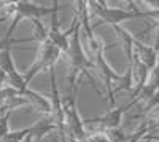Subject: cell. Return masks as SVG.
<instances>
[{
  "instance_id": "cell-1",
  "label": "cell",
  "mask_w": 159,
  "mask_h": 142,
  "mask_svg": "<svg viewBox=\"0 0 159 142\" xmlns=\"http://www.w3.org/2000/svg\"><path fill=\"white\" fill-rule=\"evenodd\" d=\"M127 8H115V7H107L105 2H89L91 10L96 11V15L102 19L96 26L100 24H110V26H119L124 21L129 19H140V18H147L145 10L142 11L139 7H135L134 2H129Z\"/></svg>"
},
{
  "instance_id": "cell-2",
  "label": "cell",
  "mask_w": 159,
  "mask_h": 142,
  "mask_svg": "<svg viewBox=\"0 0 159 142\" xmlns=\"http://www.w3.org/2000/svg\"><path fill=\"white\" fill-rule=\"evenodd\" d=\"M89 45V50L92 53V61H94L96 64V70L100 72L102 75V80L105 83V86H107V91H108V99H110V106L111 107H116V99H115V91L111 88V83L113 82H121L123 80V75H119L113 70V67L110 66V64L107 62V59H105L103 53H105V43L100 37H96L92 42L88 43Z\"/></svg>"
},
{
  "instance_id": "cell-3",
  "label": "cell",
  "mask_w": 159,
  "mask_h": 142,
  "mask_svg": "<svg viewBox=\"0 0 159 142\" xmlns=\"http://www.w3.org/2000/svg\"><path fill=\"white\" fill-rule=\"evenodd\" d=\"M62 107L65 113V123L70 130L72 137L76 142H86L88 133L84 130V121L80 117L78 104H76V88H69V93L65 97H62Z\"/></svg>"
},
{
  "instance_id": "cell-4",
  "label": "cell",
  "mask_w": 159,
  "mask_h": 142,
  "mask_svg": "<svg viewBox=\"0 0 159 142\" xmlns=\"http://www.w3.org/2000/svg\"><path fill=\"white\" fill-rule=\"evenodd\" d=\"M62 58V51L52 43L51 40H46L43 43H40L38 46V53H37V58L34 61V64L29 67L27 73H25V82H27V85L30 83V80L34 78V77L40 72L43 70H51L56 67L57 61Z\"/></svg>"
},
{
  "instance_id": "cell-5",
  "label": "cell",
  "mask_w": 159,
  "mask_h": 142,
  "mask_svg": "<svg viewBox=\"0 0 159 142\" xmlns=\"http://www.w3.org/2000/svg\"><path fill=\"white\" fill-rule=\"evenodd\" d=\"M56 10H59V2L54 0L52 2V7H40L37 3L27 2V0H21V2H16V15L11 19V24L8 27L7 32V38H13V34H15V29L18 27L19 21L22 19H40L42 16H51Z\"/></svg>"
},
{
  "instance_id": "cell-6",
  "label": "cell",
  "mask_w": 159,
  "mask_h": 142,
  "mask_svg": "<svg viewBox=\"0 0 159 142\" xmlns=\"http://www.w3.org/2000/svg\"><path fill=\"white\" fill-rule=\"evenodd\" d=\"M130 107H132L130 104H126V106H123V107H113L111 110H108L107 113L100 115V117L84 120V125H99V126L103 128L105 131H110V130H116V128H121L123 117H124V113H126Z\"/></svg>"
},
{
  "instance_id": "cell-7",
  "label": "cell",
  "mask_w": 159,
  "mask_h": 142,
  "mask_svg": "<svg viewBox=\"0 0 159 142\" xmlns=\"http://www.w3.org/2000/svg\"><path fill=\"white\" fill-rule=\"evenodd\" d=\"M134 56L140 62H143L150 70H153L159 64V51L151 45L142 43L137 38H135V43H134Z\"/></svg>"
},
{
  "instance_id": "cell-8",
  "label": "cell",
  "mask_w": 159,
  "mask_h": 142,
  "mask_svg": "<svg viewBox=\"0 0 159 142\" xmlns=\"http://www.w3.org/2000/svg\"><path fill=\"white\" fill-rule=\"evenodd\" d=\"M22 97L27 99L29 104L34 109H37L40 113L46 115V117H51V115H52V102H51V99H48L43 94H40L38 91H35V89L27 88V89H25V93L22 94Z\"/></svg>"
},
{
  "instance_id": "cell-9",
  "label": "cell",
  "mask_w": 159,
  "mask_h": 142,
  "mask_svg": "<svg viewBox=\"0 0 159 142\" xmlns=\"http://www.w3.org/2000/svg\"><path fill=\"white\" fill-rule=\"evenodd\" d=\"M115 32L118 34V37L121 38V45H123V50L126 53V58H127V66H132L134 62V43H135V37L129 34L124 27L121 26H113Z\"/></svg>"
},
{
  "instance_id": "cell-10",
  "label": "cell",
  "mask_w": 159,
  "mask_h": 142,
  "mask_svg": "<svg viewBox=\"0 0 159 142\" xmlns=\"http://www.w3.org/2000/svg\"><path fill=\"white\" fill-rule=\"evenodd\" d=\"M51 131H57V125L52 117H43L32 126V134H34L35 142H40Z\"/></svg>"
},
{
  "instance_id": "cell-11",
  "label": "cell",
  "mask_w": 159,
  "mask_h": 142,
  "mask_svg": "<svg viewBox=\"0 0 159 142\" xmlns=\"http://www.w3.org/2000/svg\"><path fill=\"white\" fill-rule=\"evenodd\" d=\"M27 42H35V37H29V38H0V53L3 50H11L13 46L21 45V43H27Z\"/></svg>"
},
{
  "instance_id": "cell-12",
  "label": "cell",
  "mask_w": 159,
  "mask_h": 142,
  "mask_svg": "<svg viewBox=\"0 0 159 142\" xmlns=\"http://www.w3.org/2000/svg\"><path fill=\"white\" fill-rule=\"evenodd\" d=\"M30 131H32V126L30 128H24V130H19V131H11L0 142H22L25 139V136H27Z\"/></svg>"
},
{
  "instance_id": "cell-13",
  "label": "cell",
  "mask_w": 159,
  "mask_h": 142,
  "mask_svg": "<svg viewBox=\"0 0 159 142\" xmlns=\"http://www.w3.org/2000/svg\"><path fill=\"white\" fill-rule=\"evenodd\" d=\"M10 115L11 112H7L3 115H0V140H2L10 131V126H8V120H10Z\"/></svg>"
},
{
  "instance_id": "cell-14",
  "label": "cell",
  "mask_w": 159,
  "mask_h": 142,
  "mask_svg": "<svg viewBox=\"0 0 159 142\" xmlns=\"http://www.w3.org/2000/svg\"><path fill=\"white\" fill-rule=\"evenodd\" d=\"M5 83H7V73L0 67V86H5Z\"/></svg>"
},
{
  "instance_id": "cell-15",
  "label": "cell",
  "mask_w": 159,
  "mask_h": 142,
  "mask_svg": "<svg viewBox=\"0 0 159 142\" xmlns=\"http://www.w3.org/2000/svg\"><path fill=\"white\" fill-rule=\"evenodd\" d=\"M34 140H35V139H34V134H32V131H30L27 136H25V139H24L22 142H34Z\"/></svg>"
},
{
  "instance_id": "cell-16",
  "label": "cell",
  "mask_w": 159,
  "mask_h": 142,
  "mask_svg": "<svg viewBox=\"0 0 159 142\" xmlns=\"http://www.w3.org/2000/svg\"><path fill=\"white\" fill-rule=\"evenodd\" d=\"M154 29H156V35H159V21H154Z\"/></svg>"
},
{
  "instance_id": "cell-17",
  "label": "cell",
  "mask_w": 159,
  "mask_h": 142,
  "mask_svg": "<svg viewBox=\"0 0 159 142\" xmlns=\"http://www.w3.org/2000/svg\"><path fill=\"white\" fill-rule=\"evenodd\" d=\"M52 142H61V140H57L56 137H52Z\"/></svg>"
}]
</instances>
